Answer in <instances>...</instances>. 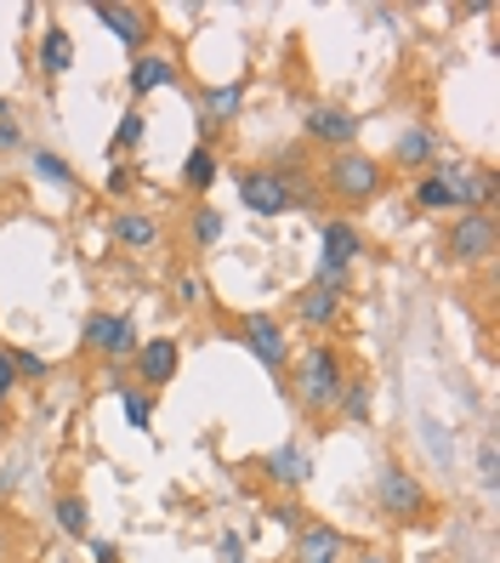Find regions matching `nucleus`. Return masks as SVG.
<instances>
[{
  "instance_id": "nucleus-4",
  "label": "nucleus",
  "mask_w": 500,
  "mask_h": 563,
  "mask_svg": "<svg viewBox=\"0 0 500 563\" xmlns=\"http://www.w3.org/2000/svg\"><path fill=\"white\" fill-rule=\"evenodd\" d=\"M376 512L387 518V523H398V529H415L426 512H432V495H426V484L404 467V461H381V473H376Z\"/></svg>"
},
{
  "instance_id": "nucleus-32",
  "label": "nucleus",
  "mask_w": 500,
  "mask_h": 563,
  "mask_svg": "<svg viewBox=\"0 0 500 563\" xmlns=\"http://www.w3.org/2000/svg\"><path fill=\"white\" fill-rule=\"evenodd\" d=\"M268 523H279V529H290V536H296V529L308 523V512H302V501H296V495H279V501L268 507Z\"/></svg>"
},
{
  "instance_id": "nucleus-36",
  "label": "nucleus",
  "mask_w": 500,
  "mask_h": 563,
  "mask_svg": "<svg viewBox=\"0 0 500 563\" xmlns=\"http://www.w3.org/2000/svg\"><path fill=\"white\" fill-rule=\"evenodd\" d=\"M0 148H7V154H18V148H23V125H18V114L0 120Z\"/></svg>"
},
{
  "instance_id": "nucleus-31",
  "label": "nucleus",
  "mask_w": 500,
  "mask_h": 563,
  "mask_svg": "<svg viewBox=\"0 0 500 563\" xmlns=\"http://www.w3.org/2000/svg\"><path fill=\"white\" fill-rule=\"evenodd\" d=\"M478 489H484V495H495V489H500V461H495V433H484V439H478Z\"/></svg>"
},
{
  "instance_id": "nucleus-28",
  "label": "nucleus",
  "mask_w": 500,
  "mask_h": 563,
  "mask_svg": "<svg viewBox=\"0 0 500 563\" xmlns=\"http://www.w3.org/2000/svg\"><path fill=\"white\" fill-rule=\"evenodd\" d=\"M7 358H12V371H18V382H46V376H52V364H46V353H35V347H23V342H7Z\"/></svg>"
},
{
  "instance_id": "nucleus-3",
  "label": "nucleus",
  "mask_w": 500,
  "mask_h": 563,
  "mask_svg": "<svg viewBox=\"0 0 500 563\" xmlns=\"http://www.w3.org/2000/svg\"><path fill=\"white\" fill-rule=\"evenodd\" d=\"M370 251L364 245V228L353 217H319V285L330 290H353V262Z\"/></svg>"
},
{
  "instance_id": "nucleus-25",
  "label": "nucleus",
  "mask_w": 500,
  "mask_h": 563,
  "mask_svg": "<svg viewBox=\"0 0 500 563\" xmlns=\"http://www.w3.org/2000/svg\"><path fill=\"white\" fill-rule=\"evenodd\" d=\"M29 165H35V177H41V183H52V188H80L75 165L63 159L57 148H29Z\"/></svg>"
},
{
  "instance_id": "nucleus-37",
  "label": "nucleus",
  "mask_w": 500,
  "mask_h": 563,
  "mask_svg": "<svg viewBox=\"0 0 500 563\" xmlns=\"http://www.w3.org/2000/svg\"><path fill=\"white\" fill-rule=\"evenodd\" d=\"M86 547H91V563H125L114 541H86Z\"/></svg>"
},
{
  "instance_id": "nucleus-35",
  "label": "nucleus",
  "mask_w": 500,
  "mask_h": 563,
  "mask_svg": "<svg viewBox=\"0 0 500 563\" xmlns=\"http://www.w3.org/2000/svg\"><path fill=\"white\" fill-rule=\"evenodd\" d=\"M12 393H18V371H12V358H7V347H0V410L12 405Z\"/></svg>"
},
{
  "instance_id": "nucleus-22",
  "label": "nucleus",
  "mask_w": 500,
  "mask_h": 563,
  "mask_svg": "<svg viewBox=\"0 0 500 563\" xmlns=\"http://www.w3.org/2000/svg\"><path fill=\"white\" fill-rule=\"evenodd\" d=\"M336 416L353 421V427H370V416H376V376H347L342 399H336Z\"/></svg>"
},
{
  "instance_id": "nucleus-27",
  "label": "nucleus",
  "mask_w": 500,
  "mask_h": 563,
  "mask_svg": "<svg viewBox=\"0 0 500 563\" xmlns=\"http://www.w3.org/2000/svg\"><path fill=\"white\" fill-rule=\"evenodd\" d=\"M222 211L216 206H193L188 211V240H193V251H216L222 245Z\"/></svg>"
},
{
  "instance_id": "nucleus-38",
  "label": "nucleus",
  "mask_w": 500,
  "mask_h": 563,
  "mask_svg": "<svg viewBox=\"0 0 500 563\" xmlns=\"http://www.w3.org/2000/svg\"><path fill=\"white\" fill-rule=\"evenodd\" d=\"M18 489V467H0V495H12Z\"/></svg>"
},
{
  "instance_id": "nucleus-13",
  "label": "nucleus",
  "mask_w": 500,
  "mask_h": 563,
  "mask_svg": "<svg viewBox=\"0 0 500 563\" xmlns=\"http://www.w3.org/2000/svg\"><path fill=\"white\" fill-rule=\"evenodd\" d=\"M262 473H268L274 489L296 495V489H308V484H313V455H308L302 439H285V444H274L268 455H262Z\"/></svg>"
},
{
  "instance_id": "nucleus-33",
  "label": "nucleus",
  "mask_w": 500,
  "mask_h": 563,
  "mask_svg": "<svg viewBox=\"0 0 500 563\" xmlns=\"http://www.w3.org/2000/svg\"><path fill=\"white\" fill-rule=\"evenodd\" d=\"M216 563H251L240 529H222V536H216Z\"/></svg>"
},
{
  "instance_id": "nucleus-8",
  "label": "nucleus",
  "mask_w": 500,
  "mask_h": 563,
  "mask_svg": "<svg viewBox=\"0 0 500 563\" xmlns=\"http://www.w3.org/2000/svg\"><path fill=\"white\" fill-rule=\"evenodd\" d=\"M358 131H364V120H358L347 103H313V109L302 114V137L319 143V148H330V154L358 148Z\"/></svg>"
},
{
  "instance_id": "nucleus-19",
  "label": "nucleus",
  "mask_w": 500,
  "mask_h": 563,
  "mask_svg": "<svg viewBox=\"0 0 500 563\" xmlns=\"http://www.w3.org/2000/svg\"><path fill=\"white\" fill-rule=\"evenodd\" d=\"M35 69H41L46 80H57V75L75 69V35H69L63 23H46V29H41V41H35Z\"/></svg>"
},
{
  "instance_id": "nucleus-2",
  "label": "nucleus",
  "mask_w": 500,
  "mask_h": 563,
  "mask_svg": "<svg viewBox=\"0 0 500 563\" xmlns=\"http://www.w3.org/2000/svg\"><path fill=\"white\" fill-rule=\"evenodd\" d=\"M381 188H387V165H381L376 154L342 148V154H330V159H324V194H330L336 206L364 211L370 200H381Z\"/></svg>"
},
{
  "instance_id": "nucleus-34",
  "label": "nucleus",
  "mask_w": 500,
  "mask_h": 563,
  "mask_svg": "<svg viewBox=\"0 0 500 563\" xmlns=\"http://www.w3.org/2000/svg\"><path fill=\"white\" fill-rule=\"evenodd\" d=\"M131 183H137V172H131V165H114V172L103 177V194H109V200H125Z\"/></svg>"
},
{
  "instance_id": "nucleus-24",
  "label": "nucleus",
  "mask_w": 500,
  "mask_h": 563,
  "mask_svg": "<svg viewBox=\"0 0 500 563\" xmlns=\"http://www.w3.org/2000/svg\"><path fill=\"white\" fill-rule=\"evenodd\" d=\"M120 393V410H125V427H137V433H154V405H159V393L137 387V382H125L114 387Z\"/></svg>"
},
{
  "instance_id": "nucleus-16",
  "label": "nucleus",
  "mask_w": 500,
  "mask_h": 563,
  "mask_svg": "<svg viewBox=\"0 0 500 563\" xmlns=\"http://www.w3.org/2000/svg\"><path fill=\"white\" fill-rule=\"evenodd\" d=\"M125 86H131V97H148V91H165V86H182V63H177L171 52H143V57H131Z\"/></svg>"
},
{
  "instance_id": "nucleus-23",
  "label": "nucleus",
  "mask_w": 500,
  "mask_h": 563,
  "mask_svg": "<svg viewBox=\"0 0 500 563\" xmlns=\"http://www.w3.org/2000/svg\"><path fill=\"white\" fill-rule=\"evenodd\" d=\"M216 177H222V154H216L211 143H193L188 159H182V188H188V194H211Z\"/></svg>"
},
{
  "instance_id": "nucleus-18",
  "label": "nucleus",
  "mask_w": 500,
  "mask_h": 563,
  "mask_svg": "<svg viewBox=\"0 0 500 563\" xmlns=\"http://www.w3.org/2000/svg\"><path fill=\"white\" fill-rule=\"evenodd\" d=\"M449 194H455V217H466V211L495 217V206H500V177H495V165H466V177H460Z\"/></svg>"
},
{
  "instance_id": "nucleus-29",
  "label": "nucleus",
  "mask_w": 500,
  "mask_h": 563,
  "mask_svg": "<svg viewBox=\"0 0 500 563\" xmlns=\"http://www.w3.org/2000/svg\"><path fill=\"white\" fill-rule=\"evenodd\" d=\"M143 137H148V114H143V109H125V114H120V125H114V154L143 148Z\"/></svg>"
},
{
  "instance_id": "nucleus-15",
  "label": "nucleus",
  "mask_w": 500,
  "mask_h": 563,
  "mask_svg": "<svg viewBox=\"0 0 500 563\" xmlns=\"http://www.w3.org/2000/svg\"><path fill=\"white\" fill-rule=\"evenodd\" d=\"M438 154H444L438 131H432V125H404V131L392 137V154H387L381 165H387V172H392V165H398V172H426Z\"/></svg>"
},
{
  "instance_id": "nucleus-20",
  "label": "nucleus",
  "mask_w": 500,
  "mask_h": 563,
  "mask_svg": "<svg viewBox=\"0 0 500 563\" xmlns=\"http://www.w3.org/2000/svg\"><path fill=\"white\" fill-rule=\"evenodd\" d=\"M109 240L120 251H154L159 245V217H148V211H114L109 217Z\"/></svg>"
},
{
  "instance_id": "nucleus-30",
  "label": "nucleus",
  "mask_w": 500,
  "mask_h": 563,
  "mask_svg": "<svg viewBox=\"0 0 500 563\" xmlns=\"http://www.w3.org/2000/svg\"><path fill=\"white\" fill-rule=\"evenodd\" d=\"M171 302H177V308H205V302H211V285L199 279V274H177V279H171Z\"/></svg>"
},
{
  "instance_id": "nucleus-14",
  "label": "nucleus",
  "mask_w": 500,
  "mask_h": 563,
  "mask_svg": "<svg viewBox=\"0 0 500 563\" xmlns=\"http://www.w3.org/2000/svg\"><path fill=\"white\" fill-rule=\"evenodd\" d=\"M290 563H347V536L336 523H324V518H308L302 529H296Z\"/></svg>"
},
{
  "instance_id": "nucleus-6",
  "label": "nucleus",
  "mask_w": 500,
  "mask_h": 563,
  "mask_svg": "<svg viewBox=\"0 0 500 563\" xmlns=\"http://www.w3.org/2000/svg\"><path fill=\"white\" fill-rule=\"evenodd\" d=\"M80 347L97 353L103 364H131V353L143 347V330H137L131 313H91L80 324Z\"/></svg>"
},
{
  "instance_id": "nucleus-11",
  "label": "nucleus",
  "mask_w": 500,
  "mask_h": 563,
  "mask_svg": "<svg viewBox=\"0 0 500 563\" xmlns=\"http://www.w3.org/2000/svg\"><path fill=\"white\" fill-rule=\"evenodd\" d=\"M233 194H240V206L251 217H285V211H296V188H285L274 172H240V177H233Z\"/></svg>"
},
{
  "instance_id": "nucleus-26",
  "label": "nucleus",
  "mask_w": 500,
  "mask_h": 563,
  "mask_svg": "<svg viewBox=\"0 0 500 563\" xmlns=\"http://www.w3.org/2000/svg\"><path fill=\"white\" fill-rule=\"evenodd\" d=\"M410 206L415 211H426V217H455V194L438 183V177H415V194H410Z\"/></svg>"
},
{
  "instance_id": "nucleus-12",
  "label": "nucleus",
  "mask_w": 500,
  "mask_h": 563,
  "mask_svg": "<svg viewBox=\"0 0 500 563\" xmlns=\"http://www.w3.org/2000/svg\"><path fill=\"white\" fill-rule=\"evenodd\" d=\"M245 91H251V80L199 86V109H193V120H199V131H205V143H211V131H222V125H233V120L245 114Z\"/></svg>"
},
{
  "instance_id": "nucleus-10",
  "label": "nucleus",
  "mask_w": 500,
  "mask_h": 563,
  "mask_svg": "<svg viewBox=\"0 0 500 563\" xmlns=\"http://www.w3.org/2000/svg\"><path fill=\"white\" fill-rule=\"evenodd\" d=\"M91 18L109 29V35L125 46V52H148V41H154V12H143V7H120V0H91Z\"/></svg>"
},
{
  "instance_id": "nucleus-9",
  "label": "nucleus",
  "mask_w": 500,
  "mask_h": 563,
  "mask_svg": "<svg viewBox=\"0 0 500 563\" xmlns=\"http://www.w3.org/2000/svg\"><path fill=\"white\" fill-rule=\"evenodd\" d=\"M125 371L137 376V387H148V393L171 387L177 371H182V342H177V336H143V347L131 353Z\"/></svg>"
},
{
  "instance_id": "nucleus-5",
  "label": "nucleus",
  "mask_w": 500,
  "mask_h": 563,
  "mask_svg": "<svg viewBox=\"0 0 500 563\" xmlns=\"http://www.w3.org/2000/svg\"><path fill=\"white\" fill-rule=\"evenodd\" d=\"M233 342H240L268 376L285 382V371H290V336H285L279 313H245L240 324H233Z\"/></svg>"
},
{
  "instance_id": "nucleus-17",
  "label": "nucleus",
  "mask_w": 500,
  "mask_h": 563,
  "mask_svg": "<svg viewBox=\"0 0 500 563\" xmlns=\"http://www.w3.org/2000/svg\"><path fill=\"white\" fill-rule=\"evenodd\" d=\"M342 302H347L342 290H330V285L313 279L308 290H296V296H290V319H296V324H308V330H330V324L342 319Z\"/></svg>"
},
{
  "instance_id": "nucleus-1",
  "label": "nucleus",
  "mask_w": 500,
  "mask_h": 563,
  "mask_svg": "<svg viewBox=\"0 0 500 563\" xmlns=\"http://www.w3.org/2000/svg\"><path fill=\"white\" fill-rule=\"evenodd\" d=\"M290 399L302 405L308 416H330L342 399V382H347V358L330 347V342H308L302 353L290 358Z\"/></svg>"
},
{
  "instance_id": "nucleus-7",
  "label": "nucleus",
  "mask_w": 500,
  "mask_h": 563,
  "mask_svg": "<svg viewBox=\"0 0 500 563\" xmlns=\"http://www.w3.org/2000/svg\"><path fill=\"white\" fill-rule=\"evenodd\" d=\"M495 251H500L495 217L466 211V217L449 222V234H444V256H449V262H460V268H478V262H495Z\"/></svg>"
},
{
  "instance_id": "nucleus-39",
  "label": "nucleus",
  "mask_w": 500,
  "mask_h": 563,
  "mask_svg": "<svg viewBox=\"0 0 500 563\" xmlns=\"http://www.w3.org/2000/svg\"><path fill=\"white\" fill-rule=\"evenodd\" d=\"M353 563H387V558H381V552H358Z\"/></svg>"
},
{
  "instance_id": "nucleus-21",
  "label": "nucleus",
  "mask_w": 500,
  "mask_h": 563,
  "mask_svg": "<svg viewBox=\"0 0 500 563\" xmlns=\"http://www.w3.org/2000/svg\"><path fill=\"white\" fill-rule=\"evenodd\" d=\"M52 523H57L63 541H91V501L80 489H63L52 501Z\"/></svg>"
}]
</instances>
